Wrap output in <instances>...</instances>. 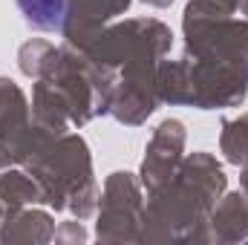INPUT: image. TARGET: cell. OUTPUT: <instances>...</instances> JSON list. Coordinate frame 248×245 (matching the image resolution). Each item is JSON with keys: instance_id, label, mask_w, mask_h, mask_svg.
Wrapping results in <instances>:
<instances>
[{"instance_id": "obj_1", "label": "cell", "mask_w": 248, "mask_h": 245, "mask_svg": "<svg viewBox=\"0 0 248 245\" xmlns=\"http://www.w3.org/2000/svg\"><path fill=\"white\" fill-rule=\"evenodd\" d=\"M17 6L35 29H61L63 0H17Z\"/></svg>"}]
</instances>
